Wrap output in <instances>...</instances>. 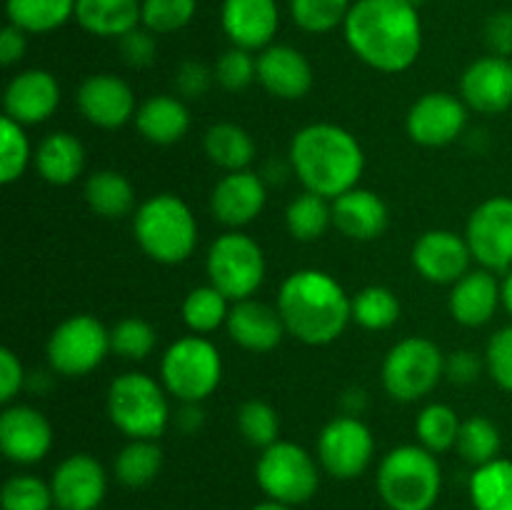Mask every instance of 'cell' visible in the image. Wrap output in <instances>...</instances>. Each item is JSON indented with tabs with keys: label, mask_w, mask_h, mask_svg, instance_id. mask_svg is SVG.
Listing matches in <instances>:
<instances>
[{
	"label": "cell",
	"mask_w": 512,
	"mask_h": 510,
	"mask_svg": "<svg viewBox=\"0 0 512 510\" xmlns=\"http://www.w3.org/2000/svg\"><path fill=\"white\" fill-rule=\"evenodd\" d=\"M343 33L355 58L385 75L410 70L423 50L420 13L408 0H355Z\"/></svg>",
	"instance_id": "obj_1"
},
{
	"label": "cell",
	"mask_w": 512,
	"mask_h": 510,
	"mask_svg": "<svg viewBox=\"0 0 512 510\" xmlns=\"http://www.w3.org/2000/svg\"><path fill=\"white\" fill-rule=\"evenodd\" d=\"M275 305L288 335L313 348L335 343L353 323L350 295L320 268L293 270L280 285Z\"/></svg>",
	"instance_id": "obj_2"
},
{
	"label": "cell",
	"mask_w": 512,
	"mask_h": 510,
	"mask_svg": "<svg viewBox=\"0 0 512 510\" xmlns=\"http://www.w3.org/2000/svg\"><path fill=\"white\" fill-rule=\"evenodd\" d=\"M288 160L305 190L335 200L358 188L365 170V150L350 130L335 123H310L290 140Z\"/></svg>",
	"instance_id": "obj_3"
},
{
	"label": "cell",
	"mask_w": 512,
	"mask_h": 510,
	"mask_svg": "<svg viewBox=\"0 0 512 510\" xmlns=\"http://www.w3.org/2000/svg\"><path fill=\"white\" fill-rule=\"evenodd\" d=\"M133 235L150 260L180 265L198 248V220L183 198L158 193L143 200L133 213Z\"/></svg>",
	"instance_id": "obj_4"
},
{
	"label": "cell",
	"mask_w": 512,
	"mask_h": 510,
	"mask_svg": "<svg viewBox=\"0 0 512 510\" xmlns=\"http://www.w3.org/2000/svg\"><path fill=\"white\" fill-rule=\"evenodd\" d=\"M443 490L438 455L423 445H398L378 468V493L390 510H433Z\"/></svg>",
	"instance_id": "obj_5"
},
{
	"label": "cell",
	"mask_w": 512,
	"mask_h": 510,
	"mask_svg": "<svg viewBox=\"0 0 512 510\" xmlns=\"http://www.w3.org/2000/svg\"><path fill=\"white\" fill-rule=\"evenodd\" d=\"M105 408L110 423L128 440H158L173 423L168 390L153 375L138 370L118 375L110 383Z\"/></svg>",
	"instance_id": "obj_6"
},
{
	"label": "cell",
	"mask_w": 512,
	"mask_h": 510,
	"mask_svg": "<svg viewBox=\"0 0 512 510\" xmlns=\"http://www.w3.org/2000/svg\"><path fill=\"white\" fill-rule=\"evenodd\" d=\"M223 380V358L205 335L173 340L160 358V383L178 403H205Z\"/></svg>",
	"instance_id": "obj_7"
},
{
	"label": "cell",
	"mask_w": 512,
	"mask_h": 510,
	"mask_svg": "<svg viewBox=\"0 0 512 510\" xmlns=\"http://www.w3.org/2000/svg\"><path fill=\"white\" fill-rule=\"evenodd\" d=\"M385 393L398 403H418L445 378V353L430 338L410 335L388 350L380 368Z\"/></svg>",
	"instance_id": "obj_8"
},
{
	"label": "cell",
	"mask_w": 512,
	"mask_h": 510,
	"mask_svg": "<svg viewBox=\"0 0 512 510\" xmlns=\"http://www.w3.org/2000/svg\"><path fill=\"white\" fill-rule=\"evenodd\" d=\"M265 253L243 230H228L210 243L205 255L210 285L230 303L253 298L265 280Z\"/></svg>",
	"instance_id": "obj_9"
},
{
	"label": "cell",
	"mask_w": 512,
	"mask_h": 510,
	"mask_svg": "<svg viewBox=\"0 0 512 510\" xmlns=\"http://www.w3.org/2000/svg\"><path fill=\"white\" fill-rule=\"evenodd\" d=\"M320 463L315 455L293 440H278L260 450L255 463V480L270 500L285 505H303L318 493Z\"/></svg>",
	"instance_id": "obj_10"
},
{
	"label": "cell",
	"mask_w": 512,
	"mask_h": 510,
	"mask_svg": "<svg viewBox=\"0 0 512 510\" xmlns=\"http://www.w3.org/2000/svg\"><path fill=\"white\" fill-rule=\"evenodd\" d=\"M108 353H113L110 330L90 313L70 315L55 325L45 345L50 370L63 378H83L93 373Z\"/></svg>",
	"instance_id": "obj_11"
},
{
	"label": "cell",
	"mask_w": 512,
	"mask_h": 510,
	"mask_svg": "<svg viewBox=\"0 0 512 510\" xmlns=\"http://www.w3.org/2000/svg\"><path fill=\"white\" fill-rule=\"evenodd\" d=\"M375 455L373 430L358 415H335L320 430L315 458L320 468L338 480H353L368 470Z\"/></svg>",
	"instance_id": "obj_12"
},
{
	"label": "cell",
	"mask_w": 512,
	"mask_h": 510,
	"mask_svg": "<svg viewBox=\"0 0 512 510\" xmlns=\"http://www.w3.org/2000/svg\"><path fill=\"white\" fill-rule=\"evenodd\" d=\"M465 240L480 268L500 275L512 268V198L493 195L470 213Z\"/></svg>",
	"instance_id": "obj_13"
},
{
	"label": "cell",
	"mask_w": 512,
	"mask_h": 510,
	"mask_svg": "<svg viewBox=\"0 0 512 510\" xmlns=\"http://www.w3.org/2000/svg\"><path fill=\"white\" fill-rule=\"evenodd\" d=\"M468 128V105L463 98L445 90L425 93L410 105L405 130L410 140L423 148H445L455 143Z\"/></svg>",
	"instance_id": "obj_14"
},
{
	"label": "cell",
	"mask_w": 512,
	"mask_h": 510,
	"mask_svg": "<svg viewBox=\"0 0 512 510\" xmlns=\"http://www.w3.org/2000/svg\"><path fill=\"white\" fill-rule=\"evenodd\" d=\"M410 263L415 273L433 285H455L465 273H470L473 253L465 235L455 230L433 228L418 235L410 250Z\"/></svg>",
	"instance_id": "obj_15"
},
{
	"label": "cell",
	"mask_w": 512,
	"mask_h": 510,
	"mask_svg": "<svg viewBox=\"0 0 512 510\" xmlns=\"http://www.w3.org/2000/svg\"><path fill=\"white\" fill-rule=\"evenodd\" d=\"M75 105L90 125L103 130L123 128L138 113L133 88L113 73L88 75L75 90Z\"/></svg>",
	"instance_id": "obj_16"
},
{
	"label": "cell",
	"mask_w": 512,
	"mask_h": 510,
	"mask_svg": "<svg viewBox=\"0 0 512 510\" xmlns=\"http://www.w3.org/2000/svg\"><path fill=\"white\" fill-rule=\"evenodd\" d=\"M53 448V425L38 408L5 405L0 415V450L15 465H35Z\"/></svg>",
	"instance_id": "obj_17"
},
{
	"label": "cell",
	"mask_w": 512,
	"mask_h": 510,
	"mask_svg": "<svg viewBox=\"0 0 512 510\" xmlns=\"http://www.w3.org/2000/svg\"><path fill=\"white\" fill-rule=\"evenodd\" d=\"M50 488L58 510H100L108 493V473L90 453H73L53 470Z\"/></svg>",
	"instance_id": "obj_18"
},
{
	"label": "cell",
	"mask_w": 512,
	"mask_h": 510,
	"mask_svg": "<svg viewBox=\"0 0 512 510\" xmlns=\"http://www.w3.org/2000/svg\"><path fill=\"white\" fill-rule=\"evenodd\" d=\"M268 203V183L253 170L225 173L210 193V213L228 230H243L260 218Z\"/></svg>",
	"instance_id": "obj_19"
},
{
	"label": "cell",
	"mask_w": 512,
	"mask_h": 510,
	"mask_svg": "<svg viewBox=\"0 0 512 510\" xmlns=\"http://www.w3.org/2000/svg\"><path fill=\"white\" fill-rule=\"evenodd\" d=\"M460 98L480 115H503L512 108V60L483 55L460 75Z\"/></svg>",
	"instance_id": "obj_20"
},
{
	"label": "cell",
	"mask_w": 512,
	"mask_h": 510,
	"mask_svg": "<svg viewBox=\"0 0 512 510\" xmlns=\"http://www.w3.org/2000/svg\"><path fill=\"white\" fill-rule=\"evenodd\" d=\"M60 105V85L50 70L28 68L20 70L5 85L3 110L5 118L20 125H40L55 115Z\"/></svg>",
	"instance_id": "obj_21"
},
{
	"label": "cell",
	"mask_w": 512,
	"mask_h": 510,
	"mask_svg": "<svg viewBox=\"0 0 512 510\" xmlns=\"http://www.w3.org/2000/svg\"><path fill=\"white\" fill-rule=\"evenodd\" d=\"M220 25L235 48L255 53L273 45L280 28V10L275 0H223Z\"/></svg>",
	"instance_id": "obj_22"
},
{
	"label": "cell",
	"mask_w": 512,
	"mask_h": 510,
	"mask_svg": "<svg viewBox=\"0 0 512 510\" xmlns=\"http://www.w3.org/2000/svg\"><path fill=\"white\" fill-rule=\"evenodd\" d=\"M258 83L278 100H300L313 88V65L298 48L273 43L258 55Z\"/></svg>",
	"instance_id": "obj_23"
},
{
	"label": "cell",
	"mask_w": 512,
	"mask_h": 510,
	"mask_svg": "<svg viewBox=\"0 0 512 510\" xmlns=\"http://www.w3.org/2000/svg\"><path fill=\"white\" fill-rule=\"evenodd\" d=\"M225 328H228L230 340L250 353H270L288 335L278 305H268L255 298L230 305Z\"/></svg>",
	"instance_id": "obj_24"
},
{
	"label": "cell",
	"mask_w": 512,
	"mask_h": 510,
	"mask_svg": "<svg viewBox=\"0 0 512 510\" xmlns=\"http://www.w3.org/2000/svg\"><path fill=\"white\" fill-rule=\"evenodd\" d=\"M333 205V228L348 240L370 243L380 238L390 223L388 203L375 190L353 188L330 200Z\"/></svg>",
	"instance_id": "obj_25"
},
{
	"label": "cell",
	"mask_w": 512,
	"mask_h": 510,
	"mask_svg": "<svg viewBox=\"0 0 512 510\" xmlns=\"http://www.w3.org/2000/svg\"><path fill=\"white\" fill-rule=\"evenodd\" d=\"M500 305H503L500 303V280L490 270H470L458 283L450 285L448 310L455 323L465 325V328L488 325Z\"/></svg>",
	"instance_id": "obj_26"
},
{
	"label": "cell",
	"mask_w": 512,
	"mask_h": 510,
	"mask_svg": "<svg viewBox=\"0 0 512 510\" xmlns=\"http://www.w3.org/2000/svg\"><path fill=\"white\" fill-rule=\"evenodd\" d=\"M135 128L140 138L153 145H175L190 130L188 103L178 95H153L138 105Z\"/></svg>",
	"instance_id": "obj_27"
},
{
	"label": "cell",
	"mask_w": 512,
	"mask_h": 510,
	"mask_svg": "<svg viewBox=\"0 0 512 510\" xmlns=\"http://www.w3.org/2000/svg\"><path fill=\"white\" fill-rule=\"evenodd\" d=\"M33 165L40 178L50 185H70L85 168V145L68 130L48 133L35 148Z\"/></svg>",
	"instance_id": "obj_28"
},
{
	"label": "cell",
	"mask_w": 512,
	"mask_h": 510,
	"mask_svg": "<svg viewBox=\"0 0 512 510\" xmlns=\"http://www.w3.org/2000/svg\"><path fill=\"white\" fill-rule=\"evenodd\" d=\"M75 20L85 33L118 40L143 25V0H78Z\"/></svg>",
	"instance_id": "obj_29"
},
{
	"label": "cell",
	"mask_w": 512,
	"mask_h": 510,
	"mask_svg": "<svg viewBox=\"0 0 512 510\" xmlns=\"http://www.w3.org/2000/svg\"><path fill=\"white\" fill-rule=\"evenodd\" d=\"M83 198L88 208L105 220L125 218L138 210L133 183L118 170H98L90 175L85 180Z\"/></svg>",
	"instance_id": "obj_30"
},
{
	"label": "cell",
	"mask_w": 512,
	"mask_h": 510,
	"mask_svg": "<svg viewBox=\"0 0 512 510\" xmlns=\"http://www.w3.org/2000/svg\"><path fill=\"white\" fill-rule=\"evenodd\" d=\"M203 150L215 168L225 173L250 170L255 160V140L245 128L235 123H215L205 130Z\"/></svg>",
	"instance_id": "obj_31"
},
{
	"label": "cell",
	"mask_w": 512,
	"mask_h": 510,
	"mask_svg": "<svg viewBox=\"0 0 512 510\" xmlns=\"http://www.w3.org/2000/svg\"><path fill=\"white\" fill-rule=\"evenodd\" d=\"M78 0H5L8 23L28 35L53 33L75 18Z\"/></svg>",
	"instance_id": "obj_32"
},
{
	"label": "cell",
	"mask_w": 512,
	"mask_h": 510,
	"mask_svg": "<svg viewBox=\"0 0 512 510\" xmlns=\"http://www.w3.org/2000/svg\"><path fill=\"white\" fill-rule=\"evenodd\" d=\"M163 468V448L158 440H128L113 460V475L120 485L140 490L153 483Z\"/></svg>",
	"instance_id": "obj_33"
},
{
	"label": "cell",
	"mask_w": 512,
	"mask_h": 510,
	"mask_svg": "<svg viewBox=\"0 0 512 510\" xmlns=\"http://www.w3.org/2000/svg\"><path fill=\"white\" fill-rule=\"evenodd\" d=\"M468 490L475 510H512V460L495 458L475 468Z\"/></svg>",
	"instance_id": "obj_34"
},
{
	"label": "cell",
	"mask_w": 512,
	"mask_h": 510,
	"mask_svg": "<svg viewBox=\"0 0 512 510\" xmlns=\"http://www.w3.org/2000/svg\"><path fill=\"white\" fill-rule=\"evenodd\" d=\"M333 225V205L318 193L303 190L285 208V228L300 243H315Z\"/></svg>",
	"instance_id": "obj_35"
},
{
	"label": "cell",
	"mask_w": 512,
	"mask_h": 510,
	"mask_svg": "<svg viewBox=\"0 0 512 510\" xmlns=\"http://www.w3.org/2000/svg\"><path fill=\"white\" fill-rule=\"evenodd\" d=\"M230 305L233 303L215 285L208 283L198 285V288L185 295L183 305H180V315H183V323L188 325L190 333L208 335L228 323Z\"/></svg>",
	"instance_id": "obj_36"
},
{
	"label": "cell",
	"mask_w": 512,
	"mask_h": 510,
	"mask_svg": "<svg viewBox=\"0 0 512 510\" xmlns=\"http://www.w3.org/2000/svg\"><path fill=\"white\" fill-rule=\"evenodd\" d=\"M400 300L385 285H368L350 298L353 323L365 330H388L400 320Z\"/></svg>",
	"instance_id": "obj_37"
},
{
	"label": "cell",
	"mask_w": 512,
	"mask_h": 510,
	"mask_svg": "<svg viewBox=\"0 0 512 510\" xmlns=\"http://www.w3.org/2000/svg\"><path fill=\"white\" fill-rule=\"evenodd\" d=\"M460 425H463V420L450 405L428 403L415 418V438L430 453H448V450H455Z\"/></svg>",
	"instance_id": "obj_38"
},
{
	"label": "cell",
	"mask_w": 512,
	"mask_h": 510,
	"mask_svg": "<svg viewBox=\"0 0 512 510\" xmlns=\"http://www.w3.org/2000/svg\"><path fill=\"white\" fill-rule=\"evenodd\" d=\"M500 448H503V438H500V430L493 420L485 418V415H470L463 420L455 450L465 463L480 468V465L500 458Z\"/></svg>",
	"instance_id": "obj_39"
},
{
	"label": "cell",
	"mask_w": 512,
	"mask_h": 510,
	"mask_svg": "<svg viewBox=\"0 0 512 510\" xmlns=\"http://www.w3.org/2000/svg\"><path fill=\"white\" fill-rule=\"evenodd\" d=\"M350 8V0H290V18L303 33L323 35L340 28Z\"/></svg>",
	"instance_id": "obj_40"
},
{
	"label": "cell",
	"mask_w": 512,
	"mask_h": 510,
	"mask_svg": "<svg viewBox=\"0 0 512 510\" xmlns=\"http://www.w3.org/2000/svg\"><path fill=\"white\" fill-rule=\"evenodd\" d=\"M235 423H238V430L240 435H243L245 443H250L258 450L270 448V445L280 440L278 410L260 398L245 400V403L238 408V418H235Z\"/></svg>",
	"instance_id": "obj_41"
},
{
	"label": "cell",
	"mask_w": 512,
	"mask_h": 510,
	"mask_svg": "<svg viewBox=\"0 0 512 510\" xmlns=\"http://www.w3.org/2000/svg\"><path fill=\"white\" fill-rule=\"evenodd\" d=\"M35 150L30 148V140L25 135V125L5 118L0 123V183L13 185L23 178L28 165L33 163Z\"/></svg>",
	"instance_id": "obj_42"
},
{
	"label": "cell",
	"mask_w": 512,
	"mask_h": 510,
	"mask_svg": "<svg viewBox=\"0 0 512 510\" xmlns=\"http://www.w3.org/2000/svg\"><path fill=\"white\" fill-rule=\"evenodd\" d=\"M155 345H158V333L143 318H123L110 328V350L123 360L140 363L153 353Z\"/></svg>",
	"instance_id": "obj_43"
},
{
	"label": "cell",
	"mask_w": 512,
	"mask_h": 510,
	"mask_svg": "<svg viewBox=\"0 0 512 510\" xmlns=\"http://www.w3.org/2000/svg\"><path fill=\"white\" fill-rule=\"evenodd\" d=\"M0 505H3V510H53V488L38 475H13V478L5 480Z\"/></svg>",
	"instance_id": "obj_44"
},
{
	"label": "cell",
	"mask_w": 512,
	"mask_h": 510,
	"mask_svg": "<svg viewBox=\"0 0 512 510\" xmlns=\"http://www.w3.org/2000/svg\"><path fill=\"white\" fill-rule=\"evenodd\" d=\"M198 0H143V28L155 35L183 30L195 18Z\"/></svg>",
	"instance_id": "obj_45"
},
{
	"label": "cell",
	"mask_w": 512,
	"mask_h": 510,
	"mask_svg": "<svg viewBox=\"0 0 512 510\" xmlns=\"http://www.w3.org/2000/svg\"><path fill=\"white\" fill-rule=\"evenodd\" d=\"M215 83L220 85L228 93H240V90L248 88L250 83L258 80V58H253L250 50L235 48L230 45L225 53H220V58L213 65Z\"/></svg>",
	"instance_id": "obj_46"
},
{
	"label": "cell",
	"mask_w": 512,
	"mask_h": 510,
	"mask_svg": "<svg viewBox=\"0 0 512 510\" xmlns=\"http://www.w3.org/2000/svg\"><path fill=\"white\" fill-rule=\"evenodd\" d=\"M485 370L498 388L512 393V325L500 328L485 348Z\"/></svg>",
	"instance_id": "obj_47"
},
{
	"label": "cell",
	"mask_w": 512,
	"mask_h": 510,
	"mask_svg": "<svg viewBox=\"0 0 512 510\" xmlns=\"http://www.w3.org/2000/svg\"><path fill=\"white\" fill-rule=\"evenodd\" d=\"M215 73L210 65L200 63V60H185V63L178 65L173 78V90L178 98H183L185 103L188 100H198L208 95V90L213 88Z\"/></svg>",
	"instance_id": "obj_48"
},
{
	"label": "cell",
	"mask_w": 512,
	"mask_h": 510,
	"mask_svg": "<svg viewBox=\"0 0 512 510\" xmlns=\"http://www.w3.org/2000/svg\"><path fill=\"white\" fill-rule=\"evenodd\" d=\"M118 50L120 58L130 68H150L155 63V55H158V40H155V33L138 25L130 33H125L123 38H118Z\"/></svg>",
	"instance_id": "obj_49"
},
{
	"label": "cell",
	"mask_w": 512,
	"mask_h": 510,
	"mask_svg": "<svg viewBox=\"0 0 512 510\" xmlns=\"http://www.w3.org/2000/svg\"><path fill=\"white\" fill-rule=\"evenodd\" d=\"M485 370V355L470 348H458L445 355V380L453 385H473Z\"/></svg>",
	"instance_id": "obj_50"
},
{
	"label": "cell",
	"mask_w": 512,
	"mask_h": 510,
	"mask_svg": "<svg viewBox=\"0 0 512 510\" xmlns=\"http://www.w3.org/2000/svg\"><path fill=\"white\" fill-rule=\"evenodd\" d=\"M483 40L490 55L512 58V10H498L485 20Z\"/></svg>",
	"instance_id": "obj_51"
},
{
	"label": "cell",
	"mask_w": 512,
	"mask_h": 510,
	"mask_svg": "<svg viewBox=\"0 0 512 510\" xmlns=\"http://www.w3.org/2000/svg\"><path fill=\"white\" fill-rule=\"evenodd\" d=\"M25 383H28V373H25L18 355L10 348L0 350V400L5 405L13 403L20 390L25 388Z\"/></svg>",
	"instance_id": "obj_52"
},
{
	"label": "cell",
	"mask_w": 512,
	"mask_h": 510,
	"mask_svg": "<svg viewBox=\"0 0 512 510\" xmlns=\"http://www.w3.org/2000/svg\"><path fill=\"white\" fill-rule=\"evenodd\" d=\"M25 50H28V33H23L15 25H5L0 30V63L5 68H13L15 63L25 58Z\"/></svg>",
	"instance_id": "obj_53"
},
{
	"label": "cell",
	"mask_w": 512,
	"mask_h": 510,
	"mask_svg": "<svg viewBox=\"0 0 512 510\" xmlns=\"http://www.w3.org/2000/svg\"><path fill=\"white\" fill-rule=\"evenodd\" d=\"M173 425L185 435L198 433L205 425L203 403H180V408L173 413Z\"/></svg>",
	"instance_id": "obj_54"
},
{
	"label": "cell",
	"mask_w": 512,
	"mask_h": 510,
	"mask_svg": "<svg viewBox=\"0 0 512 510\" xmlns=\"http://www.w3.org/2000/svg\"><path fill=\"white\" fill-rule=\"evenodd\" d=\"M340 405H343L345 415H358L368 408V393L363 388H348L340 395Z\"/></svg>",
	"instance_id": "obj_55"
},
{
	"label": "cell",
	"mask_w": 512,
	"mask_h": 510,
	"mask_svg": "<svg viewBox=\"0 0 512 510\" xmlns=\"http://www.w3.org/2000/svg\"><path fill=\"white\" fill-rule=\"evenodd\" d=\"M500 303H503L505 313L512 318V268L508 273H503V280H500Z\"/></svg>",
	"instance_id": "obj_56"
},
{
	"label": "cell",
	"mask_w": 512,
	"mask_h": 510,
	"mask_svg": "<svg viewBox=\"0 0 512 510\" xmlns=\"http://www.w3.org/2000/svg\"><path fill=\"white\" fill-rule=\"evenodd\" d=\"M253 510H293V505H285V503H278V500H263V503L255 505Z\"/></svg>",
	"instance_id": "obj_57"
},
{
	"label": "cell",
	"mask_w": 512,
	"mask_h": 510,
	"mask_svg": "<svg viewBox=\"0 0 512 510\" xmlns=\"http://www.w3.org/2000/svg\"><path fill=\"white\" fill-rule=\"evenodd\" d=\"M408 3H413V5H415V8H420V5H423V3H425V0H408Z\"/></svg>",
	"instance_id": "obj_58"
}]
</instances>
